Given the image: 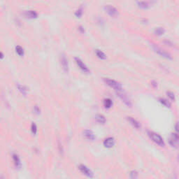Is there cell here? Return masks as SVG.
Returning a JSON list of instances; mask_svg holds the SVG:
<instances>
[{
    "label": "cell",
    "instance_id": "obj_1",
    "mask_svg": "<svg viewBox=\"0 0 179 179\" xmlns=\"http://www.w3.org/2000/svg\"><path fill=\"white\" fill-rule=\"evenodd\" d=\"M148 134L150 137V138L152 139V141L155 142L156 144H158V145H160L161 147H164L165 145L164 139H162V137L160 135L155 132H148Z\"/></svg>",
    "mask_w": 179,
    "mask_h": 179
},
{
    "label": "cell",
    "instance_id": "obj_2",
    "mask_svg": "<svg viewBox=\"0 0 179 179\" xmlns=\"http://www.w3.org/2000/svg\"><path fill=\"white\" fill-rule=\"evenodd\" d=\"M104 81L106 83V84L110 86L112 88H113L114 90H116V91H120L122 90V85L120 84V83L116 81L113 79H110V78H104Z\"/></svg>",
    "mask_w": 179,
    "mask_h": 179
},
{
    "label": "cell",
    "instance_id": "obj_3",
    "mask_svg": "<svg viewBox=\"0 0 179 179\" xmlns=\"http://www.w3.org/2000/svg\"><path fill=\"white\" fill-rule=\"evenodd\" d=\"M116 93H117V95L119 97V98L122 100V102H123L125 105L127 106L128 107H132V101H131L130 99L129 98L127 95L124 93V91H116Z\"/></svg>",
    "mask_w": 179,
    "mask_h": 179
},
{
    "label": "cell",
    "instance_id": "obj_4",
    "mask_svg": "<svg viewBox=\"0 0 179 179\" xmlns=\"http://www.w3.org/2000/svg\"><path fill=\"white\" fill-rule=\"evenodd\" d=\"M152 46H153V48L154 51H155L156 53H158V55H160V56H162V57H164V58H166V59H172V57H171V55L169 53H167L166 51H165L164 50L162 49L159 46H158L157 45L153 44Z\"/></svg>",
    "mask_w": 179,
    "mask_h": 179
},
{
    "label": "cell",
    "instance_id": "obj_5",
    "mask_svg": "<svg viewBox=\"0 0 179 179\" xmlns=\"http://www.w3.org/2000/svg\"><path fill=\"white\" fill-rule=\"evenodd\" d=\"M104 9H105L106 10V12L110 16H111V17L116 18L119 15V12H118V11L117 10V9L115 8L114 7H113V6H111V5H106V6L104 7Z\"/></svg>",
    "mask_w": 179,
    "mask_h": 179
},
{
    "label": "cell",
    "instance_id": "obj_6",
    "mask_svg": "<svg viewBox=\"0 0 179 179\" xmlns=\"http://www.w3.org/2000/svg\"><path fill=\"white\" fill-rule=\"evenodd\" d=\"M78 169L81 171V173H83L85 176H86L89 177L90 178H93V176H94V173H93V171L84 164H80L79 166H78Z\"/></svg>",
    "mask_w": 179,
    "mask_h": 179
},
{
    "label": "cell",
    "instance_id": "obj_7",
    "mask_svg": "<svg viewBox=\"0 0 179 179\" xmlns=\"http://www.w3.org/2000/svg\"><path fill=\"white\" fill-rule=\"evenodd\" d=\"M169 143L173 147H177L179 145V134H172L169 139Z\"/></svg>",
    "mask_w": 179,
    "mask_h": 179
},
{
    "label": "cell",
    "instance_id": "obj_8",
    "mask_svg": "<svg viewBox=\"0 0 179 179\" xmlns=\"http://www.w3.org/2000/svg\"><path fill=\"white\" fill-rule=\"evenodd\" d=\"M75 61H76L77 65L78 66V67L80 68L83 72H85V73H89V72H90V70H89V69L88 68V67L83 63V62L80 58H78V57H75Z\"/></svg>",
    "mask_w": 179,
    "mask_h": 179
},
{
    "label": "cell",
    "instance_id": "obj_9",
    "mask_svg": "<svg viewBox=\"0 0 179 179\" xmlns=\"http://www.w3.org/2000/svg\"><path fill=\"white\" fill-rule=\"evenodd\" d=\"M115 139L113 137H108L106 139H104V145L105 146L106 148H113L115 145Z\"/></svg>",
    "mask_w": 179,
    "mask_h": 179
},
{
    "label": "cell",
    "instance_id": "obj_10",
    "mask_svg": "<svg viewBox=\"0 0 179 179\" xmlns=\"http://www.w3.org/2000/svg\"><path fill=\"white\" fill-rule=\"evenodd\" d=\"M83 134V137L88 140L93 141L95 138V134L93 133V131L90 130V129H85Z\"/></svg>",
    "mask_w": 179,
    "mask_h": 179
},
{
    "label": "cell",
    "instance_id": "obj_11",
    "mask_svg": "<svg viewBox=\"0 0 179 179\" xmlns=\"http://www.w3.org/2000/svg\"><path fill=\"white\" fill-rule=\"evenodd\" d=\"M60 61H61V64L62 66L63 69L66 72H68L69 71V64H68V60L67 59V57L64 54L61 55L60 57Z\"/></svg>",
    "mask_w": 179,
    "mask_h": 179
},
{
    "label": "cell",
    "instance_id": "obj_12",
    "mask_svg": "<svg viewBox=\"0 0 179 179\" xmlns=\"http://www.w3.org/2000/svg\"><path fill=\"white\" fill-rule=\"evenodd\" d=\"M13 160L14 162V164H15V167L17 169H20L22 166V163L21 161H20V159L19 156L17 154H13Z\"/></svg>",
    "mask_w": 179,
    "mask_h": 179
},
{
    "label": "cell",
    "instance_id": "obj_13",
    "mask_svg": "<svg viewBox=\"0 0 179 179\" xmlns=\"http://www.w3.org/2000/svg\"><path fill=\"white\" fill-rule=\"evenodd\" d=\"M24 15L25 16L29 18H36L38 16V14L35 11L33 10H28V11H25L24 12Z\"/></svg>",
    "mask_w": 179,
    "mask_h": 179
},
{
    "label": "cell",
    "instance_id": "obj_14",
    "mask_svg": "<svg viewBox=\"0 0 179 179\" xmlns=\"http://www.w3.org/2000/svg\"><path fill=\"white\" fill-rule=\"evenodd\" d=\"M127 120H128L129 122L136 129H139L141 127V124H140L139 122H138L136 119L133 118L132 117H130V116H129V117H127Z\"/></svg>",
    "mask_w": 179,
    "mask_h": 179
},
{
    "label": "cell",
    "instance_id": "obj_15",
    "mask_svg": "<svg viewBox=\"0 0 179 179\" xmlns=\"http://www.w3.org/2000/svg\"><path fill=\"white\" fill-rule=\"evenodd\" d=\"M17 88L18 89V90L23 95H26L28 94V89H27V88L25 86H24V85L20 84V83H18Z\"/></svg>",
    "mask_w": 179,
    "mask_h": 179
},
{
    "label": "cell",
    "instance_id": "obj_16",
    "mask_svg": "<svg viewBox=\"0 0 179 179\" xmlns=\"http://www.w3.org/2000/svg\"><path fill=\"white\" fill-rule=\"evenodd\" d=\"M95 119L97 120V122L100 123V124H104L106 122V118L105 117L101 115V114H97L95 116Z\"/></svg>",
    "mask_w": 179,
    "mask_h": 179
},
{
    "label": "cell",
    "instance_id": "obj_17",
    "mask_svg": "<svg viewBox=\"0 0 179 179\" xmlns=\"http://www.w3.org/2000/svg\"><path fill=\"white\" fill-rule=\"evenodd\" d=\"M95 53H96V55H97V57H99V58H100V59H104L106 58V54L104 53L103 51H101V50H98V49H97V50L95 51Z\"/></svg>",
    "mask_w": 179,
    "mask_h": 179
},
{
    "label": "cell",
    "instance_id": "obj_18",
    "mask_svg": "<svg viewBox=\"0 0 179 179\" xmlns=\"http://www.w3.org/2000/svg\"><path fill=\"white\" fill-rule=\"evenodd\" d=\"M112 105H113V101H111V99H109V98H106V99H104V106H105V108L110 109L112 106Z\"/></svg>",
    "mask_w": 179,
    "mask_h": 179
},
{
    "label": "cell",
    "instance_id": "obj_19",
    "mask_svg": "<svg viewBox=\"0 0 179 179\" xmlns=\"http://www.w3.org/2000/svg\"><path fill=\"white\" fill-rule=\"evenodd\" d=\"M137 4L140 8H142V9H147L150 7V4L148 2H138Z\"/></svg>",
    "mask_w": 179,
    "mask_h": 179
},
{
    "label": "cell",
    "instance_id": "obj_20",
    "mask_svg": "<svg viewBox=\"0 0 179 179\" xmlns=\"http://www.w3.org/2000/svg\"><path fill=\"white\" fill-rule=\"evenodd\" d=\"M159 100H160V103L162 104H163L164 106H166V107H170L171 106V104L169 103V101L167 99H164V98H161V99H160Z\"/></svg>",
    "mask_w": 179,
    "mask_h": 179
},
{
    "label": "cell",
    "instance_id": "obj_21",
    "mask_svg": "<svg viewBox=\"0 0 179 179\" xmlns=\"http://www.w3.org/2000/svg\"><path fill=\"white\" fill-rule=\"evenodd\" d=\"M15 51H16V53H17L20 56H23L24 55L23 48L21 46H15Z\"/></svg>",
    "mask_w": 179,
    "mask_h": 179
},
{
    "label": "cell",
    "instance_id": "obj_22",
    "mask_svg": "<svg viewBox=\"0 0 179 179\" xmlns=\"http://www.w3.org/2000/svg\"><path fill=\"white\" fill-rule=\"evenodd\" d=\"M155 33L157 35H162V34L164 33V30L162 28H156L155 30Z\"/></svg>",
    "mask_w": 179,
    "mask_h": 179
},
{
    "label": "cell",
    "instance_id": "obj_23",
    "mask_svg": "<svg viewBox=\"0 0 179 179\" xmlns=\"http://www.w3.org/2000/svg\"><path fill=\"white\" fill-rule=\"evenodd\" d=\"M129 175H130V178L132 179H137L138 178V172H137V171H132Z\"/></svg>",
    "mask_w": 179,
    "mask_h": 179
},
{
    "label": "cell",
    "instance_id": "obj_24",
    "mask_svg": "<svg viewBox=\"0 0 179 179\" xmlns=\"http://www.w3.org/2000/svg\"><path fill=\"white\" fill-rule=\"evenodd\" d=\"M31 129H32V133L34 134H36V132H37V127H36V124L34 123V122H33L32 124V126H31Z\"/></svg>",
    "mask_w": 179,
    "mask_h": 179
},
{
    "label": "cell",
    "instance_id": "obj_25",
    "mask_svg": "<svg viewBox=\"0 0 179 179\" xmlns=\"http://www.w3.org/2000/svg\"><path fill=\"white\" fill-rule=\"evenodd\" d=\"M82 14H83V10L81 9H78V10L75 12V15H76V16H77L78 18L81 17Z\"/></svg>",
    "mask_w": 179,
    "mask_h": 179
},
{
    "label": "cell",
    "instance_id": "obj_26",
    "mask_svg": "<svg viewBox=\"0 0 179 179\" xmlns=\"http://www.w3.org/2000/svg\"><path fill=\"white\" fill-rule=\"evenodd\" d=\"M166 94H167V96L169 97V99H171V100H174L175 97H174V94H173V93H171V92H167Z\"/></svg>",
    "mask_w": 179,
    "mask_h": 179
},
{
    "label": "cell",
    "instance_id": "obj_27",
    "mask_svg": "<svg viewBox=\"0 0 179 179\" xmlns=\"http://www.w3.org/2000/svg\"><path fill=\"white\" fill-rule=\"evenodd\" d=\"M34 111L35 113L36 114H39L40 113V109L39 107L38 106H34Z\"/></svg>",
    "mask_w": 179,
    "mask_h": 179
},
{
    "label": "cell",
    "instance_id": "obj_28",
    "mask_svg": "<svg viewBox=\"0 0 179 179\" xmlns=\"http://www.w3.org/2000/svg\"><path fill=\"white\" fill-rule=\"evenodd\" d=\"M175 129H176V131L177 132L179 133V123H177V124H176Z\"/></svg>",
    "mask_w": 179,
    "mask_h": 179
},
{
    "label": "cell",
    "instance_id": "obj_29",
    "mask_svg": "<svg viewBox=\"0 0 179 179\" xmlns=\"http://www.w3.org/2000/svg\"><path fill=\"white\" fill-rule=\"evenodd\" d=\"M151 83H153L152 85H153L154 87H157V83H156V82H155V81H152Z\"/></svg>",
    "mask_w": 179,
    "mask_h": 179
},
{
    "label": "cell",
    "instance_id": "obj_30",
    "mask_svg": "<svg viewBox=\"0 0 179 179\" xmlns=\"http://www.w3.org/2000/svg\"><path fill=\"white\" fill-rule=\"evenodd\" d=\"M1 55H2V56H1V58L2 59L3 57H4V55H3V53H1Z\"/></svg>",
    "mask_w": 179,
    "mask_h": 179
}]
</instances>
